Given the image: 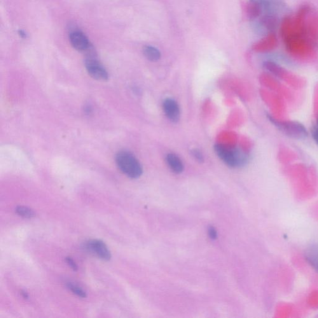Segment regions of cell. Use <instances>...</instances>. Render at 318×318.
<instances>
[{"instance_id":"4fadbf2b","label":"cell","mask_w":318,"mask_h":318,"mask_svg":"<svg viewBox=\"0 0 318 318\" xmlns=\"http://www.w3.org/2000/svg\"><path fill=\"white\" fill-rule=\"evenodd\" d=\"M65 262L67 264V265L72 268V270L74 271L78 270V265L76 264V262L74 261V259L72 257H67L65 258Z\"/></svg>"},{"instance_id":"9a60e30c","label":"cell","mask_w":318,"mask_h":318,"mask_svg":"<svg viewBox=\"0 0 318 318\" xmlns=\"http://www.w3.org/2000/svg\"><path fill=\"white\" fill-rule=\"evenodd\" d=\"M192 155L195 158L196 160H197L199 162H202L204 160L202 153L198 150V149H195V150L192 151Z\"/></svg>"},{"instance_id":"5b68a950","label":"cell","mask_w":318,"mask_h":318,"mask_svg":"<svg viewBox=\"0 0 318 318\" xmlns=\"http://www.w3.org/2000/svg\"><path fill=\"white\" fill-rule=\"evenodd\" d=\"M86 71L92 78L98 80H106L108 74L105 67L94 57L89 56L85 60Z\"/></svg>"},{"instance_id":"277c9868","label":"cell","mask_w":318,"mask_h":318,"mask_svg":"<svg viewBox=\"0 0 318 318\" xmlns=\"http://www.w3.org/2000/svg\"><path fill=\"white\" fill-rule=\"evenodd\" d=\"M83 249L103 261H109L111 259V253L108 247L102 240H88L83 244Z\"/></svg>"},{"instance_id":"3957f363","label":"cell","mask_w":318,"mask_h":318,"mask_svg":"<svg viewBox=\"0 0 318 318\" xmlns=\"http://www.w3.org/2000/svg\"><path fill=\"white\" fill-rule=\"evenodd\" d=\"M274 124L280 131L288 136L295 139H304L308 136V132L302 124L296 121H279L272 119Z\"/></svg>"},{"instance_id":"ba28073f","label":"cell","mask_w":318,"mask_h":318,"mask_svg":"<svg viewBox=\"0 0 318 318\" xmlns=\"http://www.w3.org/2000/svg\"><path fill=\"white\" fill-rule=\"evenodd\" d=\"M166 161L170 170L175 174H181L184 171V166L181 159L174 154H168Z\"/></svg>"},{"instance_id":"8fae6325","label":"cell","mask_w":318,"mask_h":318,"mask_svg":"<svg viewBox=\"0 0 318 318\" xmlns=\"http://www.w3.org/2000/svg\"><path fill=\"white\" fill-rule=\"evenodd\" d=\"M15 212L19 216L24 218L31 219L36 216V212L33 210L25 206H18L15 208Z\"/></svg>"},{"instance_id":"6da1fadb","label":"cell","mask_w":318,"mask_h":318,"mask_svg":"<svg viewBox=\"0 0 318 318\" xmlns=\"http://www.w3.org/2000/svg\"><path fill=\"white\" fill-rule=\"evenodd\" d=\"M115 160L119 170L126 176L136 179L142 174V167L135 156L130 152L121 151L115 156Z\"/></svg>"},{"instance_id":"9c48e42d","label":"cell","mask_w":318,"mask_h":318,"mask_svg":"<svg viewBox=\"0 0 318 318\" xmlns=\"http://www.w3.org/2000/svg\"><path fill=\"white\" fill-rule=\"evenodd\" d=\"M143 53L145 57L152 62L158 61L161 57V53L159 49L151 46H145Z\"/></svg>"},{"instance_id":"52a82bcc","label":"cell","mask_w":318,"mask_h":318,"mask_svg":"<svg viewBox=\"0 0 318 318\" xmlns=\"http://www.w3.org/2000/svg\"><path fill=\"white\" fill-rule=\"evenodd\" d=\"M163 109L166 116L172 122H177L179 120L181 112L180 107L176 101L171 98L166 99L163 104Z\"/></svg>"},{"instance_id":"ac0fdd59","label":"cell","mask_w":318,"mask_h":318,"mask_svg":"<svg viewBox=\"0 0 318 318\" xmlns=\"http://www.w3.org/2000/svg\"><path fill=\"white\" fill-rule=\"evenodd\" d=\"M19 34H20V36L23 37V38H26L27 36L26 32L24 31H23V30H20V31H19Z\"/></svg>"},{"instance_id":"d6986e66","label":"cell","mask_w":318,"mask_h":318,"mask_svg":"<svg viewBox=\"0 0 318 318\" xmlns=\"http://www.w3.org/2000/svg\"><path fill=\"white\" fill-rule=\"evenodd\" d=\"M22 296H23V298H24L25 299L29 298V294H28V293H27L26 292L23 291L22 292Z\"/></svg>"},{"instance_id":"7c38bea8","label":"cell","mask_w":318,"mask_h":318,"mask_svg":"<svg viewBox=\"0 0 318 318\" xmlns=\"http://www.w3.org/2000/svg\"><path fill=\"white\" fill-rule=\"evenodd\" d=\"M66 286L68 289L70 290L72 293L80 297V298H85L87 296V293L82 288L80 287L78 285L74 284V283L67 282Z\"/></svg>"},{"instance_id":"30bf717a","label":"cell","mask_w":318,"mask_h":318,"mask_svg":"<svg viewBox=\"0 0 318 318\" xmlns=\"http://www.w3.org/2000/svg\"><path fill=\"white\" fill-rule=\"evenodd\" d=\"M278 18L275 15L266 14L261 19L262 25L268 30L275 29L278 26Z\"/></svg>"},{"instance_id":"8992f818","label":"cell","mask_w":318,"mask_h":318,"mask_svg":"<svg viewBox=\"0 0 318 318\" xmlns=\"http://www.w3.org/2000/svg\"><path fill=\"white\" fill-rule=\"evenodd\" d=\"M70 41L72 46L77 51L84 52L90 49V43L87 37L82 32L75 31L70 34Z\"/></svg>"},{"instance_id":"2e32d148","label":"cell","mask_w":318,"mask_h":318,"mask_svg":"<svg viewBox=\"0 0 318 318\" xmlns=\"http://www.w3.org/2000/svg\"><path fill=\"white\" fill-rule=\"evenodd\" d=\"M313 136L314 138L315 142L318 145V121L317 126H315L314 130H313Z\"/></svg>"},{"instance_id":"e0dca14e","label":"cell","mask_w":318,"mask_h":318,"mask_svg":"<svg viewBox=\"0 0 318 318\" xmlns=\"http://www.w3.org/2000/svg\"><path fill=\"white\" fill-rule=\"evenodd\" d=\"M84 111L86 114H90L92 111V107L90 106V105H86L85 108H84Z\"/></svg>"},{"instance_id":"5bb4252c","label":"cell","mask_w":318,"mask_h":318,"mask_svg":"<svg viewBox=\"0 0 318 318\" xmlns=\"http://www.w3.org/2000/svg\"><path fill=\"white\" fill-rule=\"evenodd\" d=\"M208 236H209V237L211 239L216 240L217 238V232L214 227L210 226L209 228H208Z\"/></svg>"},{"instance_id":"7a4b0ae2","label":"cell","mask_w":318,"mask_h":318,"mask_svg":"<svg viewBox=\"0 0 318 318\" xmlns=\"http://www.w3.org/2000/svg\"><path fill=\"white\" fill-rule=\"evenodd\" d=\"M214 148L217 156L231 167H240L247 162L244 152L221 144L216 145Z\"/></svg>"}]
</instances>
